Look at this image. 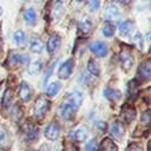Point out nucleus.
Wrapping results in <instances>:
<instances>
[{
    "mask_svg": "<svg viewBox=\"0 0 151 151\" xmlns=\"http://www.w3.org/2000/svg\"><path fill=\"white\" fill-rule=\"evenodd\" d=\"M119 60H120V65L123 67L124 71L129 72L132 66H133V55L131 54V51L130 48L127 47H124L119 54Z\"/></svg>",
    "mask_w": 151,
    "mask_h": 151,
    "instance_id": "obj_1",
    "label": "nucleus"
},
{
    "mask_svg": "<svg viewBox=\"0 0 151 151\" xmlns=\"http://www.w3.org/2000/svg\"><path fill=\"white\" fill-rule=\"evenodd\" d=\"M50 107V101L44 97H38L34 103V114L38 119H41Z\"/></svg>",
    "mask_w": 151,
    "mask_h": 151,
    "instance_id": "obj_2",
    "label": "nucleus"
},
{
    "mask_svg": "<svg viewBox=\"0 0 151 151\" xmlns=\"http://www.w3.org/2000/svg\"><path fill=\"white\" fill-rule=\"evenodd\" d=\"M65 103H67V104H70L76 111H77V109L81 105V103H83V94L79 92V91H73V92H71L67 97H66V101Z\"/></svg>",
    "mask_w": 151,
    "mask_h": 151,
    "instance_id": "obj_3",
    "label": "nucleus"
},
{
    "mask_svg": "<svg viewBox=\"0 0 151 151\" xmlns=\"http://www.w3.org/2000/svg\"><path fill=\"white\" fill-rule=\"evenodd\" d=\"M72 71H73V60L72 59H68L67 61H65L60 66V68L58 71V77L60 79H67L71 76Z\"/></svg>",
    "mask_w": 151,
    "mask_h": 151,
    "instance_id": "obj_4",
    "label": "nucleus"
},
{
    "mask_svg": "<svg viewBox=\"0 0 151 151\" xmlns=\"http://www.w3.org/2000/svg\"><path fill=\"white\" fill-rule=\"evenodd\" d=\"M90 48H91V52L97 57H105L107 54V51H109L107 45L105 42H101V41L93 42Z\"/></svg>",
    "mask_w": 151,
    "mask_h": 151,
    "instance_id": "obj_5",
    "label": "nucleus"
},
{
    "mask_svg": "<svg viewBox=\"0 0 151 151\" xmlns=\"http://www.w3.org/2000/svg\"><path fill=\"white\" fill-rule=\"evenodd\" d=\"M60 133V127L57 123H51L45 129V136L50 140H55Z\"/></svg>",
    "mask_w": 151,
    "mask_h": 151,
    "instance_id": "obj_6",
    "label": "nucleus"
},
{
    "mask_svg": "<svg viewBox=\"0 0 151 151\" xmlns=\"http://www.w3.org/2000/svg\"><path fill=\"white\" fill-rule=\"evenodd\" d=\"M120 114H122V118H123L124 122L131 123V122H133V119H134V117H136V110H134L133 106L126 104V105L123 106Z\"/></svg>",
    "mask_w": 151,
    "mask_h": 151,
    "instance_id": "obj_7",
    "label": "nucleus"
},
{
    "mask_svg": "<svg viewBox=\"0 0 151 151\" xmlns=\"http://www.w3.org/2000/svg\"><path fill=\"white\" fill-rule=\"evenodd\" d=\"M138 76L140 77L142 80H149L151 77V63L150 61H144L139 68H138Z\"/></svg>",
    "mask_w": 151,
    "mask_h": 151,
    "instance_id": "obj_8",
    "label": "nucleus"
},
{
    "mask_svg": "<svg viewBox=\"0 0 151 151\" xmlns=\"http://www.w3.org/2000/svg\"><path fill=\"white\" fill-rule=\"evenodd\" d=\"M87 134H88V131H87L86 127H79V129H77V130L71 131L70 137H71V139L74 140V142H83V140L86 139Z\"/></svg>",
    "mask_w": 151,
    "mask_h": 151,
    "instance_id": "obj_9",
    "label": "nucleus"
},
{
    "mask_svg": "<svg viewBox=\"0 0 151 151\" xmlns=\"http://www.w3.org/2000/svg\"><path fill=\"white\" fill-rule=\"evenodd\" d=\"M60 45H61V39H60V37L57 35V34H53V35L48 39V41H47V51L52 54V53H54V52L60 47Z\"/></svg>",
    "mask_w": 151,
    "mask_h": 151,
    "instance_id": "obj_10",
    "label": "nucleus"
},
{
    "mask_svg": "<svg viewBox=\"0 0 151 151\" xmlns=\"http://www.w3.org/2000/svg\"><path fill=\"white\" fill-rule=\"evenodd\" d=\"M19 96H20V99L22 101H28L31 99V96H32V91H31V87L27 83L22 81L20 84V87H19Z\"/></svg>",
    "mask_w": 151,
    "mask_h": 151,
    "instance_id": "obj_11",
    "label": "nucleus"
},
{
    "mask_svg": "<svg viewBox=\"0 0 151 151\" xmlns=\"http://www.w3.org/2000/svg\"><path fill=\"white\" fill-rule=\"evenodd\" d=\"M105 18L107 20H117L119 18V11L114 5H109L105 8Z\"/></svg>",
    "mask_w": 151,
    "mask_h": 151,
    "instance_id": "obj_12",
    "label": "nucleus"
},
{
    "mask_svg": "<svg viewBox=\"0 0 151 151\" xmlns=\"http://www.w3.org/2000/svg\"><path fill=\"white\" fill-rule=\"evenodd\" d=\"M111 134L113 136V138L119 139L123 134H124V126L120 122H114L111 126Z\"/></svg>",
    "mask_w": 151,
    "mask_h": 151,
    "instance_id": "obj_13",
    "label": "nucleus"
},
{
    "mask_svg": "<svg viewBox=\"0 0 151 151\" xmlns=\"http://www.w3.org/2000/svg\"><path fill=\"white\" fill-rule=\"evenodd\" d=\"M24 131H25L26 137H27L28 140H33V139L37 137V134H38V129H37L33 124H31V123H26V124H25Z\"/></svg>",
    "mask_w": 151,
    "mask_h": 151,
    "instance_id": "obj_14",
    "label": "nucleus"
},
{
    "mask_svg": "<svg viewBox=\"0 0 151 151\" xmlns=\"http://www.w3.org/2000/svg\"><path fill=\"white\" fill-rule=\"evenodd\" d=\"M74 112H76V110H74L70 104L64 103V104L61 105V116H63V118H64V119H66V120L72 119V117H73Z\"/></svg>",
    "mask_w": 151,
    "mask_h": 151,
    "instance_id": "obj_15",
    "label": "nucleus"
},
{
    "mask_svg": "<svg viewBox=\"0 0 151 151\" xmlns=\"http://www.w3.org/2000/svg\"><path fill=\"white\" fill-rule=\"evenodd\" d=\"M117 149H118L117 145H116L110 138H105V139L101 142V144H100L98 151H117Z\"/></svg>",
    "mask_w": 151,
    "mask_h": 151,
    "instance_id": "obj_16",
    "label": "nucleus"
},
{
    "mask_svg": "<svg viewBox=\"0 0 151 151\" xmlns=\"http://www.w3.org/2000/svg\"><path fill=\"white\" fill-rule=\"evenodd\" d=\"M91 28H92V21H91V19L88 17L83 18V20L79 22V26H78L79 32L86 34V33H88L91 31Z\"/></svg>",
    "mask_w": 151,
    "mask_h": 151,
    "instance_id": "obj_17",
    "label": "nucleus"
},
{
    "mask_svg": "<svg viewBox=\"0 0 151 151\" xmlns=\"http://www.w3.org/2000/svg\"><path fill=\"white\" fill-rule=\"evenodd\" d=\"M127 93H129V97L134 99L137 97V94L139 93L138 91V83L136 80H131L127 85Z\"/></svg>",
    "mask_w": 151,
    "mask_h": 151,
    "instance_id": "obj_18",
    "label": "nucleus"
},
{
    "mask_svg": "<svg viewBox=\"0 0 151 151\" xmlns=\"http://www.w3.org/2000/svg\"><path fill=\"white\" fill-rule=\"evenodd\" d=\"M24 18L25 20L29 24V25H34L35 21H37V14H35V11L33 8H27L24 13Z\"/></svg>",
    "mask_w": 151,
    "mask_h": 151,
    "instance_id": "obj_19",
    "label": "nucleus"
},
{
    "mask_svg": "<svg viewBox=\"0 0 151 151\" xmlns=\"http://www.w3.org/2000/svg\"><path fill=\"white\" fill-rule=\"evenodd\" d=\"M42 48H44V44H42V41H41L40 38H37L35 37V38H32L31 39V50L33 52L39 53V52L42 51Z\"/></svg>",
    "mask_w": 151,
    "mask_h": 151,
    "instance_id": "obj_20",
    "label": "nucleus"
},
{
    "mask_svg": "<svg viewBox=\"0 0 151 151\" xmlns=\"http://www.w3.org/2000/svg\"><path fill=\"white\" fill-rule=\"evenodd\" d=\"M104 96L109 99V100H111V101H116V100H118L119 99V97H120V93L117 91V90H114V88H105V91H104Z\"/></svg>",
    "mask_w": 151,
    "mask_h": 151,
    "instance_id": "obj_21",
    "label": "nucleus"
},
{
    "mask_svg": "<svg viewBox=\"0 0 151 151\" xmlns=\"http://www.w3.org/2000/svg\"><path fill=\"white\" fill-rule=\"evenodd\" d=\"M87 71H88L91 74H93V76H99V71H100L99 64H98L96 60L91 59V60L88 61V64H87Z\"/></svg>",
    "mask_w": 151,
    "mask_h": 151,
    "instance_id": "obj_22",
    "label": "nucleus"
},
{
    "mask_svg": "<svg viewBox=\"0 0 151 151\" xmlns=\"http://www.w3.org/2000/svg\"><path fill=\"white\" fill-rule=\"evenodd\" d=\"M131 28H132V21H130V20H125L119 25V32L122 35H127L130 33Z\"/></svg>",
    "mask_w": 151,
    "mask_h": 151,
    "instance_id": "obj_23",
    "label": "nucleus"
},
{
    "mask_svg": "<svg viewBox=\"0 0 151 151\" xmlns=\"http://www.w3.org/2000/svg\"><path fill=\"white\" fill-rule=\"evenodd\" d=\"M42 67V63L40 60H35V61H32L29 65H28V73L29 74H35L38 72H40Z\"/></svg>",
    "mask_w": 151,
    "mask_h": 151,
    "instance_id": "obj_24",
    "label": "nucleus"
},
{
    "mask_svg": "<svg viewBox=\"0 0 151 151\" xmlns=\"http://www.w3.org/2000/svg\"><path fill=\"white\" fill-rule=\"evenodd\" d=\"M60 88H61V84H60L59 81H54V83H52V84L47 87L46 93L52 97V96H55V94L60 91Z\"/></svg>",
    "mask_w": 151,
    "mask_h": 151,
    "instance_id": "obj_25",
    "label": "nucleus"
},
{
    "mask_svg": "<svg viewBox=\"0 0 151 151\" xmlns=\"http://www.w3.org/2000/svg\"><path fill=\"white\" fill-rule=\"evenodd\" d=\"M63 11H64V7H63V4L60 1H57L52 8V15L54 19H59L60 15L63 14Z\"/></svg>",
    "mask_w": 151,
    "mask_h": 151,
    "instance_id": "obj_26",
    "label": "nucleus"
},
{
    "mask_svg": "<svg viewBox=\"0 0 151 151\" xmlns=\"http://www.w3.org/2000/svg\"><path fill=\"white\" fill-rule=\"evenodd\" d=\"M12 99H13V94H12V91L9 88L6 90L5 94H4V98H2V105L5 109H8L11 106V103H12Z\"/></svg>",
    "mask_w": 151,
    "mask_h": 151,
    "instance_id": "obj_27",
    "label": "nucleus"
},
{
    "mask_svg": "<svg viewBox=\"0 0 151 151\" xmlns=\"http://www.w3.org/2000/svg\"><path fill=\"white\" fill-rule=\"evenodd\" d=\"M113 33H114V27H113V25L110 24V22H105L104 26H103V34H104L105 37L110 38V37L113 35Z\"/></svg>",
    "mask_w": 151,
    "mask_h": 151,
    "instance_id": "obj_28",
    "label": "nucleus"
},
{
    "mask_svg": "<svg viewBox=\"0 0 151 151\" xmlns=\"http://www.w3.org/2000/svg\"><path fill=\"white\" fill-rule=\"evenodd\" d=\"M25 40H26V37H25V33H24L22 31H17V32L14 33V41H15L17 44L22 45V44L25 42Z\"/></svg>",
    "mask_w": 151,
    "mask_h": 151,
    "instance_id": "obj_29",
    "label": "nucleus"
},
{
    "mask_svg": "<svg viewBox=\"0 0 151 151\" xmlns=\"http://www.w3.org/2000/svg\"><path fill=\"white\" fill-rule=\"evenodd\" d=\"M132 42H133V45H136L139 50H142V48H143V37H142V34H140V33H136L134 37L132 38Z\"/></svg>",
    "mask_w": 151,
    "mask_h": 151,
    "instance_id": "obj_30",
    "label": "nucleus"
},
{
    "mask_svg": "<svg viewBox=\"0 0 151 151\" xmlns=\"http://www.w3.org/2000/svg\"><path fill=\"white\" fill-rule=\"evenodd\" d=\"M12 116H13V118H14L15 120H18V119H20V118H21L22 112H21V110H20V106H19V105H15V106H14V109H13V111H12Z\"/></svg>",
    "mask_w": 151,
    "mask_h": 151,
    "instance_id": "obj_31",
    "label": "nucleus"
},
{
    "mask_svg": "<svg viewBox=\"0 0 151 151\" xmlns=\"http://www.w3.org/2000/svg\"><path fill=\"white\" fill-rule=\"evenodd\" d=\"M126 151H144V150H143V147H142L140 144H138V143H132V144H130V145L127 146V150H126Z\"/></svg>",
    "mask_w": 151,
    "mask_h": 151,
    "instance_id": "obj_32",
    "label": "nucleus"
},
{
    "mask_svg": "<svg viewBox=\"0 0 151 151\" xmlns=\"http://www.w3.org/2000/svg\"><path fill=\"white\" fill-rule=\"evenodd\" d=\"M100 6V0H90V9L92 12L97 11Z\"/></svg>",
    "mask_w": 151,
    "mask_h": 151,
    "instance_id": "obj_33",
    "label": "nucleus"
},
{
    "mask_svg": "<svg viewBox=\"0 0 151 151\" xmlns=\"http://www.w3.org/2000/svg\"><path fill=\"white\" fill-rule=\"evenodd\" d=\"M85 150H86V151H97V143H96V140H91V142L86 145Z\"/></svg>",
    "mask_w": 151,
    "mask_h": 151,
    "instance_id": "obj_34",
    "label": "nucleus"
},
{
    "mask_svg": "<svg viewBox=\"0 0 151 151\" xmlns=\"http://www.w3.org/2000/svg\"><path fill=\"white\" fill-rule=\"evenodd\" d=\"M142 123L143 124H149V122H150V111H145L143 114H142Z\"/></svg>",
    "mask_w": 151,
    "mask_h": 151,
    "instance_id": "obj_35",
    "label": "nucleus"
},
{
    "mask_svg": "<svg viewBox=\"0 0 151 151\" xmlns=\"http://www.w3.org/2000/svg\"><path fill=\"white\" fill-rule=\"evenodd\" d=\"M54 66H55V61L50 66V68H48V72L45 74V78H44V84H46V81H47V79L50 78V76L53 73V70H54Z\"/></svg>",
    "mask_w": 151,
    "mask_h": 151,
    "instance_id": "obj_36",
    "label": "nucleus"
},
{
    "mask_svg": "<svg viewBox=\"0 0 151 151\" xmlns=\"http://www.w3.org/2000/svg\"><path fill=\"white\" fill-rule=\"evenodd\" d=\"M6 140H7V138H6V133L1 130V131H0V145H4V144L6 143Z\"/></svg>",
    "mask_w": 151,
    "mask_h": 151,
    "instance_id": "obj_37",
    "label": "nucleus"
},
{
    "mask_svg": "<svg viewBox=\"0 0 151 151\" xmlns=\"http://www.w3.org/2000/svg\"><path fill=\"white\" fill-rule=\"evenodd\" d=\"M97 125H98V127H99L100 130H104V131L106 130V123H103V122H99V123H98Z\"/></svg>",
    "mask_w": 151,
    "mask_h": 151,
    "instance_id": "obj_38",
    "label": "nucleus"
},
{
    "mask_svg": "<svg viewBox=\"0 0 151 151\" xmlns=\"http://www.w3.org/2000/svg\"><path fill=\"white\" fill-rule=\"evenodd\" d=\"M118 1H119L120 4H123V5H127V4H129L131 0H118Z\"/></svg>",
    "mask_w": 151,
    "mask_h": 151,
    "instance_id": "obj_39",
    "label": "nucleus"
},
{
    "mask_svg": "<svg viewBox=\"0 0 151 151\" xmlns=\"http://www.w3.org/2000/svg\"><path fill=\"white\" fill-rule=\"evenodd\" d=\"M2 14V8H1V6H0V15Z\"/></svg>",
    "mask_w": 151,
    "mask_h": 151,
    "instance_id": "obj_40",
    "label": "nucleus"
},
{
    "mask_svg": "<svg viewBox=\"0 0 151 151\" xmlns=\"http://www.w3.org/2000/svg\"><path fill=\"white\" fill-rule=\"evenodd\" d=\"M0 55H1V46H0Z\"/></svg>",
    "mask_w": 151,
    "mask_h": 151,
    "instance_id": "obj_41",
    "label": "nucleus"
}]
</instances>
